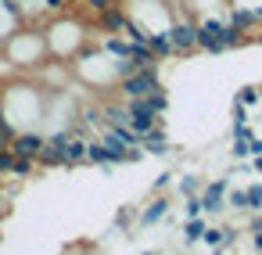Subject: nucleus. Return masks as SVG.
<instances>
[{
  "mask_svg": "<svg viewBox=\"0 0 262 255\" xmlns=\"http://www.w3.org/2000/svg\"><path fill=\"white\" fill-rule=\"evenodd\" d=\"M0 47L8 51V58H11V65H40V58H43V36H36V33H26V29H15L8 40H0Z\"/></svg>",
  "mask_w": 262,
  "mask_h": 255,
  "instance_id": "obj_1",
  "label": "nucleus"
},
{
  "mask_svg": "<svg viewBox=\"0 0 262 255\" xmlns=\"http://www.w3.org/2000/svg\"><path fill=\"white\" fill-rule=\"evenodd\" d=\"M151 90H158L155 65H147V69H133L129 76H122V94H126V101H129V97H147Z\"/></svg>",
  "mask_w": 262,
  "mask_h": 255,
  "instance_id": "obj_2",
  "label": "nucleus"
},
{
  "mask_svg": "<svg viewBox=\"0 0 262 255\" xmlns=\"http://www.w3.org/2000/svg\"><path fill=\"white\" fill-rule=\"evenodd\" d=\"M194 44L201 47V51H212V54H219V51H226V44H223V22H198L194 26Z\"/></svg>",
  "mask_w": 262,
  "mask_h": 255,
  "instance_id": "obj_3",
  "label": "nucleus"
},
{
  "mask_svg": "<svg viewBox=\"0 0 262 255\" xmlns=\"http://www.w3.org/2000/svg\"><path fill=\"white\" fill-rule=\"evenodd\" d=\"M40 147H43V137L36 130H26V133H15L11 137V155H18V158H36Z\"/></svg>",
  "mask_w": 262,
  "mask_h": 255,
  "instance_id": "obj_4",
  "label": "nucleus"
},
{
  "mask_svg": "<svg viewBox=\"0 0 262 255\" xmlns=\"http://www.w3.org/2000/svg\"><path fill=\"white\" fill-rule=\"evenodd\" d=\"M86 137H76V133H65V144H61V165H79L86 162Z\"/></svg>",
  "mask_w": 262,
  "mask_h": 255,
  "instance_id": "obj_5",
  "label": "nucleus"
},
{
  "mask_svg": "<svg viewBox=\"0 0 262 255\" xmlns=\"http://www.w3.org/2000/svg\"><path fill=\"white\" fill-rule=\"evenodd\" d=\"M165 36H169V44H172V54H176V51H180V54H187V51H194V47H198V44H194V26H190V22H176Z\"/></svg>",
  "mask_w": 262,
  "mask_h": 255,
  "instance_id": "obj_6",
  "label": "nucleus"
},
{
  "mask_svg": "<svg viewBox=\"0 0 262 255\" xmlns=\"http://www.w3.org/2000/svg\"><path fill=\"white\" fill-rule=\"evenodd\" d=\"M223 194H226V183H223V180L208 183V187H205V194H201V208H205V212L223 208Z\"/></svg>",
  "mask_w": 262,
  "mask_h": 255,
  "instance_id": "obj_7",
  "label": "nucleus"
},
{
  "mask_svg": "<svg viewBox=\"0 0 262 255\" xmlns=\"http://www.w3.org/2000/svg\"><path fill=\"white\" fill-rule=\"evenodd\" d=\"M140 144H144V151H151V155H165V147H169L158 126H155V130H147V133L140 137Z\"/></svg>",
  "mask_w": 262,
  "mask_h": 255,
  "instance_id": "obj_8",
  "label": "nucleus"
},
{
  "mask_svg": "<svg viewBox=\"0 0 262 255\" xmlns=\"http://www.w3.org/2000/svg\"><path fill=\"white\" fill-rule=\"evenodd\" d=\"M104 122L115 126V130H119V126H129V108H126V104H108V108H104Z\"/></svg>",
  "mask_w": 262,
  "mask_h": 255,
  "instance_id": "obj_9",
  "label": "nucleus"
},
{
  "mask_svg": "<svg viewBox=\"0 0 262 255\" xmlns=\"http://www.w3.org/2000/svg\"><path fill=\"white\" fill-rule=\"evenodd\" d=\"M165 208H169V201H165V198H155V201H151V205L144 208V216H140V223H144V226H151V223H158V219L165 216Z\"/></svg>",
  "mask_w": 262,
  "mask_h": 255,
  "instance_id": "obj_10",
  "label": "nucleus"
},
{
  "mask_svg": "<svg viewBox=\"0 0 262 255\" xmlns=\"http://www.w3.org/2000/svg\"><path fill=\"white\" fill-rule=\"evenodd\" d=\"M104 51L112 58H129V40H119V36H108L104 40Z\"/></svg>",
  "mask_w": 262,
  "mask_h": 255,
  "instance_id": "obj_11",
  "label": "nucleus"
},
{
  "mask_svg": "<svg viewBox=\"0 0 262 255\" xmlns=\"http://www.w3.org/2000/svg\"><path fill=\"white\" fill-rule=\"evenodd\" d=\"M33 169H36V158H18V155H15V162H11V173H8V176H18V180H26Z\"/></svg>",
  "mask_w": 262,
  "mask_h": 255,
  "instance_id": "obj_12",
  "label": "nucleus"
},
{
  "mask_svg": "<svg viewBox=\"0 0 262 255\" xmlns=\"http://www.w3.org/2000/svg\"><path fill=\"white\" fill-rule=\"evenodd\" d=\"M86 162H97V165H112V162H108V151H104V144H86Z\"/></svg>",
  "mask_w": 262,
  "mask_h": 255,
  "instance_id": "obj_13",
  "label": "nucleus"
},
{
  "mask_svg": "<svg viewBox=\"0 0 262 255\" xmlns=\"http://www.w3.org/2000/svg\"><path fill=\"white\" fill-rule=\"evenodd\" d=\"M201 233H205V223H201V216H190V223H187V241L194 244V241H201Z\"/></svg>",
  "mask_w": 262,
  "mask_h": 255,
  "instance_id": "obj_14",
  "label": "nucleus"
},
{
  "mask_svg": "<svg viewBox=\"0 0 262 255\" xmlns=\"http://www.w3.org/2000/svg\"><path fill=\"white\" fill-rule=\"evenodd\" d=\"M223 201H226V205H233V208H248L244 190H226V194H223Z\"/></svg>",
  "mask_w": 262,
  "mask_h": 255,
  "instance_id": "obj_15",
  "label": "nucleus"
},
{
  "mask_svg": "<svg viewBox=\"0 0 262 255\" xmlns=\"http://www.w3.org/2000/svg\"><path fill=\"white\" fill-rule=\"evenodd\" d=\"M244 198H248V208H262V187H248Z\"/></svg>",
  "mask_w": 262,
  "mask_h": 255,
  "instance_id": "obj_16",
  "label": "nucleus"
},
{
  "mask_svg": "<svg viewBox=\"0 0 262 255\" xmlns=\"http://www.w3.org/2000/svg\"><path fill=\"white\" fill-rule=\"evenodd\" d=\"M11 162H15L11 147H4V151H0V176H8V173H11Z\"/></svg>",
  "mask_w": 262,
  "mask_h": 255,
  "instance_id": "obj_17",
  "label": "nucleus"
},
{
  "mask_svg": "<svg viewBox=\"0 0 262 255\" xmlns=\"http://www.w3.org/2000/svg\"><path fill=\"white\" fill-rule=\"evenodd\" d=\"M86 4H90V11H94V15H101V11L115 8V0H86Z\"/></svg>",
  "mask_w": 262,
  "mask_h": 255,
  "instance_id": "obj_18",
  "label": "nucleus"
},
{
  "mask_svg": "<svg viewBox=\"0 0 262 255\" xmlns=\"http://www.w3.org/2000/svg\"><path fill=\"white\" fill-rule=\"evenodd\" d=\"M255 101H258V90H241V94H237V104H244V108L255 104Z\"/></svg>",
  "mask_w": 262,
  "mask_h": 255,
  "instance_id": "obj_19",
  "label": "nucleus"
},
{
  "mask_svg": "<svg viewBox=\"0 0 262 255\" xmlns=\"http://www.w3.org/2000/svg\"><path fill=\"white\" fill-rule=\"evenodd\" d=\"M201 241H205V244H223V230H208V226H205Z\"/></svg>",
  "mask_w": 262,
  "mask_h": 255,
  "instance_id": "obj_20",
  "label": "nucleus"
},
{
  "mask_svg": "<svg viewBox=\"0 0 262 255\" xmlns=\"http://www.w3.org/2000/svg\"><path fill=\"white\" fill-rule=\"evenodd\" d=\"M233 155H237V158H248V155H251L248 140H237V137H233Z\"/></svg>",
  "mask_w": 262,
  "mask_h": 255,
  "instance_id": "obj_21",
  "label": "nucleus"
},
{
  "mask_svg": "<svg viewBox=\"0 0 262 255\" xmlns=\"http://www.w3.org/2000/svg\"><path fill=\"white\" fill-rule=\"evenodd\" d=\"M187 216H201V198H190L187 201Z\"/></svg>",
  "mask_w": 262,
  "mask_h": 255,
  "instance_id": "obj_22",
  "label": "nucleus"
},
{
  "mask_svg": "<svg viewBox=\"0 0 262 255\" xmlns=\"http://www.w3.org/2000/svg\"><path fill=\"white\" fill-rule=\"evenodd\" d=\"M72 0H47V11H65Z\"/></svg>",
  "mask_w": 262,
  "mask_h": 255,
  "instance_id": "obj_23",
  "label": "nucleus"
},
{
  "mask_svg": "<svg viewBox=\"0 0 262 255\" xmlns=\"http://www.w3.org/2000/svg\"><path fill=\"white\" fill-rule=\"evenodd\" d=\"M248 147H251L255 155H262V140H248Z\"/></svg>",
  "mask_w": 262,
  "mask_h": 255,
  "instance_id": "obj_24",
  "label": "nucleus"
},
{
  "mask_svg": "<svg viewBox=\"0 0 262 255\" xmlns=\"http://www.w3.org/2000/svg\"><path fill=\"white\" fill-rule=\"evenodd\" d=\"M251 226H255V233H262V216H258V219H255Z\"/></svg>",
  "mask_w": 262,
  "mask_h": 255,
  "instance_id": "obj_25",
  "label": "nucleus"
},
{
  "mask_svg": "<svg viewBox=\"0 0 262 255\" xmlns=\"http://www.w3.org/2000/svg\"><path fill=\"white\" fill-rule=\"evenodd\" d=\"M255 248H258V251H262V233H255Z\"/></svg>",
  "mask_w": 262,
  "mask_h": 255,
  "instance_id": "obj_26",
  "label": "nucleus"
},
{
  "mask_svg": "<svg viewBox=\"0 0 262 255\" xmlns=\"http://www.w3.org/2000/svg\"><path fill=\"white\" fill-rule=\"evenodd\" d=\"M255 169H258V173H262V155H258V158H255Z\"/></svg>",
  "mask_w": 262,
  "mask_h": 255,
  "instance_id": "obj_27",
  "label": "nucleus"
},
{
  "mask_svg": "<svg viewBox=\"0 0 262 255\" xmlns=\"http://www.w3.org/2000/svg\"><path fill=\"white\" fill-rule=\"evenodd\" d=\"M15 4H18V8H22V4H33V0H15Z\"/></svg>",
  "mask_w": 262,
  "mask_h": 255,
  "instance_id": "obj_28",
  "label": "nucleus"
},
{
  "mask_svg": "<svg viewBox=\"0 0 262 255\" xmlns=\"http://www.w3.org/2000/svg\"><path fill=\"white\" fill-rule=\"evenodd\" d=\"M258 101H262V90H258Z\"/></svg>",
  "mask_w": 262,
  "mask_h": 255,
  "instance_id": "obj_29",
  "label": "nucleus"
},
{
  "mask_svg": "<svg viewBox=\"0 0 262 255\" xmlns=\"http://www.w3.org/2000/svg\"><path fill=\"white\" fill-rule=\"evenodd\" d=\"M258 40H262V33H258Z\"/></svg>",
  "mask_w": 262,
  "mask_h": 255,
  "instance_id": "obj_30",
  "label": "nucleus"
},
{
  "mask_svg": "<svg viewBox=\"0 0 262 255\" xmlns=\"http://www.w3.org/2000/svg\"><path fill=\"white\" fill-rule=\"evenodd\" d=\"M144 255H151V251H144Z\"/></svg>",
  "mask_w": 262,
  "mask_h": 255,
  "instance_id": "obj_31",
  "label": "nucleus"
}]
</instances>
